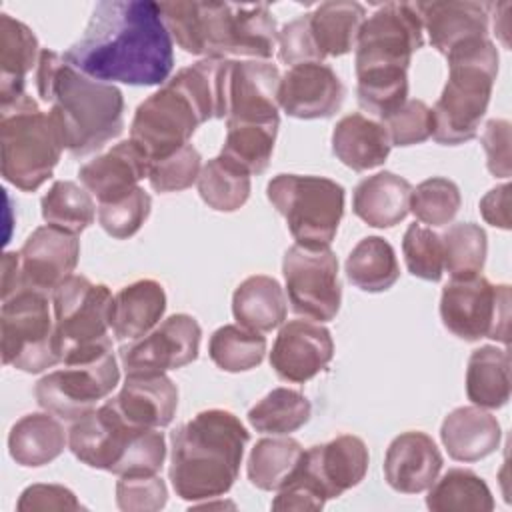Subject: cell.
Masks as SVG:
<instances>
[{
	"mask_svg": "<svg viewBox=\"0 0 512 512\" xmlns=\"http://www.w3.org/2000/svg\"><path fill=\"white\" fill-rule=\"evenodd\" d=\"M166 312V292L156 280H136L112 300L110 328L118 342L138 340L152 332Z\"/></svg>",
	"mask_w": 512,
	"mask_h": 512,
	"instance_id": "4316f807",
	"label": "cell"
},
{
	"mask_svg": "<svg viewBox=\"0 0 512 512\" xmlns=\"http://www.w3.org/2000/svg\"><path fill=\"white\" fill-rule=\"evenodd\" d=\"M202 170L200 152L192 144H184L176 152L150 162L148 182L156 192H180L198 182Z\"/></svg>",
	"mask_w": 512,
	"mask_h": 512,
	"instance_id": "c3c4849f",
	"label": "cell"
},
{
	"mask_svg": "<svg viewBox=\"0 0 512 512\" xmlns=\"http://www.w3.org/2000/svg\"><path fill=\"white\" fill-rule=\"evenodd\" d=\"M280 122H234L226 120V140L220 156L244 170L262 174L272 158Z\"/></svg>",
	"mask_w": 512,
	"mask_h": 512,
	"instance_id": "d590c367",
	"label": "cell"
},
{
	"mask_svg": "<svg viewBox=\"0 0 512 512\" xmlns=\"http://www.w3.org/2000/svg\"><path fill=\"white\" fill-rule=\"evenodd\" d=\"M112 292L86 276L72 274L52 292L54 344L60 362L108 342Z\"/></svg>",
	"mask_w": 512,
	"mask_h": 512,
	"instance_id": "7c38bea8",
	"label": "cell"
},
{
	"mask_svg": "<svg viewBox=\"0 0 512 512\" xmlns=\"http://www.w3.org/2000/svg\"><path fill=\"white\" fill-rule=\"evenodd\" d=\"M266 196L298 246L320 250L336 238L344 216V188L324 176L278 174L266 186Z\"/></svg>",
	"mask_w": 512,
	"mask_h": 512,
	"instance_id": "52a82bcc",
	"label": "cell"
},
{
	"mask_svg": "<svg viewBox=\"0 0 512 512\" xmlns=\"http://www.w3.org/2000/svg\"><path fill=\"white\" fill-rule=\"evenodd\" d=\"M208 354L224 372H246L262 364L266 338L240 324H224L212 332Z\"/></svg>",
	"mask_w": 512,
	"mask_h": 512,
	"instance_id": "b9f144b4",
	"label": "cell"
},
{
	"mask_svg": "<svg viewBox=\"0 0 512 512\" xmlns=\"http://www.w3.org/2000/svg\"><path fill=\"white\" fill-rule=\"evenodd\" d=\"M482 146L486 152V166L498 178L510 176V122L492 118L482 132Z\"/></svg>",
	"mask_w": 512,
	"mask_h": 512,
	"instance_id": "11a10c76",
	"label": "cell"
},
{
	"mask_svg": "<svg viewBox=\"0 0 512 512\" xmlns=\"http://www.w3.org/2000/svg\"><path fill=\"white\" fill-rule=\"evenodd\" d=\"M278 58L280 62L290 66L304 62H322V56L310 34L308 12L284 24L278 32Z\"/></svg>",
	"mask_w": 512,
	"mask_h": 512,
	"instance_id": "816d5d0a",
	"label": "cell"
},
{
	"mask_svg": "<svg viewBox=\"0 0 512 512\" xmlns=\"http://www.w3.org/2000/svg\"><path fill=\"white\" fill-rule=\"evenodd\" d=\"M194 38L198 56H248L268 60L278 44V28L264 2H196Z\"/></svg>",
	"mask_w": 512,
	"mask_h": 512,
	"instance_id": "ba28073f",
	"label": "cell"
},
{
	"mask_svg": "<svg viewBox=\"0 0 512 512\" xmlns=\"http://www.w3.org/2000/svg\"><path fill=\"white\" fill-rule=\"evenodd\" d=\"M368 460L370 456L364 440L354 434H342L326 444H316L304 450L300 468L330 500L342 496L364 480Z\"/></svg>",
	"mask_w": 512,
	"mask_h": 512,
	"instance_id": "ffe728a7",
	"label": "cell"
},
{
	"mask_svg": "<svg viewBox=\"0 0 512 512\" xmlns=\"http://www.w3.org/2000/svg\"><path fill=\"white\" fill-rule=\"evenodd\" d=\"M440 238L444 268L452 278H472L482 272L488 252V238L482 226L474 222H458Z\"/></svg>",
	"mask_w": 512,
	"mask_h": 512,
	"instance_id": "7bdbcfd3",
	"label": "cell"
},
{
	"mask_svg": "<svg viewBox=\"0 0 512 512\" xmlns=\"http://www.w3.org/2000/svg\"><path fill=\"white\" fill-rule=\"evenodd\" d=\"M250 440L244 424L228 410L198 412L172 432L168 478L182 500L224 496L236 482Z\"/></svg>",
	"mask_w": 512,
	"mask_h": 512,
	"instance_id": "3957f363",
	"label": "cell"
},
{
	"mask_svg": "<svg viewBox=\"0 0 512 512\" xmlns=\"http://www.w3.org/2000/svg\"><path fill=\"white\" fill-rule=\"evenodd\" d=\"M62 364V368L36 382L34 396L40 408L68 422L96 410V404L112 394L120 382V368L110 340L74 354Z\"/></svg>",
	"mask_w": 512,
	"mask_h": 512,
	"instance_id": "9c48e42d",
	"label": "cell"
},
{
	"mask_svg": "<svg viewBox=\"0 0 512 512\" xmlns=\"http://www.w3.org/2000/svg\"><path fill=\"white\" fill-rule=\"evenodd\" d=\"M132 426L164 428L178 406V388L166 374L126 376L122 390L108 400Z\"/></svg>",
	"mask_w": 512,
	"mask_h": 512,
	"instance_id": "d4e9b609",
	"label": "cell"
},
{
	"mask_svg": "<svg viewBox=\"0 0 512 512\" xmlns=\"http://www.w3.org/2000/svg\"><path fill=\"white\" fill-rule=\"evenodd\" d=\"M166 500L168 488L158 474H124L116 482V504L124 512H156Z\"/></svg>",
	"mask_w": 512,
	"mask_h": 512,
	"instance_id": "f907efd6",
	"label": "cell"
},
{
	"mask_svg": "<svg viewBox=\"0 0 512 512\" xmlns=\"http://www.w3.org/2000/svg\"><path fill=\"white\" fill-rule=\"evenodd\" d=\"M442 464L436 442L426 432L410 430L390 442L384 456V478L396 492L418 494L434 484Z\"/></svg>",
	"mask_w": 512,
	"mask_h": 512,
	"instance_id": "7402d4cb",
	"label": "cell"
},
{
	"mask_svg": "<svg viewBox=\"0 0 512 512\" xmlns=\"http://www.w3.org/2000/svg\"><path fill=\"white\" fill-rule=\"evenodd\" d=\"M348 280L364 292H384L400 278L394 248L380 236L362 238L346 258Z\"/></svg>",
	"mask_w": 512,
	"mask_h": 512,
	"instance_id": "e575fe53",
	"label": "cell"
},
{
	"mask_svg": "<svg viewBox=\"0 0 512 512\" xmlns=\"http://www.w3.org/2000/svg\"><path fill=\"white\" fill-rule=\"evenodd\" d=\"M20 270L24 288L54 292L72 276L80 258L76 234L54 226H38L20 248Z\"/></svg>",
	"mask_w": 512,
	"mask_h": 512,
	"instance_id": "d6986e66",
	"label": "cell"
},
{
	"mask_svg": "<svg viewBox=\"0 0 512 512\" xmlns=\"http://www.w3.org/2000/svg\"><path fill=\"white\" fill-rule=\"evenodd\" d=\"M204 122L208 120L196 100L172 76L138 104L130 124V140L140 146L150 162H156L190 144L192 134Z\"/></svg>",
	"mask_w": 512,
	"mask_h": 512,
	"instance_id": "4fadbf2b",
	"label": "cell"
},
{
	"mask_svg": "<svg viewBox=\"0 0 512 512\" xmlns=\"http://www.w3.org/2000/svg\"><path fill=\"white\" fill-rule=\"evenodd\" d=\"M466 394L474 406L496 410L510 400V354L506 348L480 346L468 358Z\"/></svg>",
	"mask_w": 512,
	"mask_h": 512,
	"instance_id": "836d02e7",
	"label": "cell"
},
{
	"mask_svg": "<svg viewBox=\"0 0 512 512\" xmlns=\"http://www.w3.org/2000/svg\"><path fill=\"white\" fill-rule=\"evenodd\" d=\"M334 356V340L326 326L310 320L286 322L270 352V366L284 382L304 384L320 374Z\"/></svg>",
	"mask_w": 512,
	"mask_h": 512,
	"instance_id": "ac0fdd59",
	"label": "cell"
},
{
	"mask_svg": "<svg viewBox=\"0 0 512 512\" xmlns=\"http://www.w3.org/2000/svg\"><path fill=\"white\" fill-rule=\"evenodd\" d=\"M76 494L60 484H32L22 490L16 510L34 512V510H82Z\"/></svg>",
	"mask_w": 512,
	"mask_h": 512,
	"instance_id": "db71d44e",
	"label": "cell"
},
{
	"mask_svg": "<svg viewBox=\"0 0 512 512\" xmlns=\"http://www.w3.org/2000/svg\"><path fill=\"white\" fill-rule=\"evenodd\" d=\"M422 20L410 2H388L368 16L358 32L356 74L406 70L412 54L424 44Z\"/></svg>",
	"mask_w": 512,
	"mask_h": 512,
	"instance_id": "5bb4252c",
	"label": "cell"
},
{
	"mask_svg": "<svg viewBox=\"0 0 512 512\" xmlns=\"http://www.w3.org/2000/svg\"><path fill=\"white\" fill-rule=\"evenodd\" d=\"M0 352L2 364L28 374H38L60 364L48 294L22 288L2 300Z\"/></svg>",
	"mask_w": 512,
	"mask_h": 512,
	"instance_id": "30bf717a",
	"label": "cell"
},
{
	"mask_svg": "<svg viewBox=\"0 0 512 512\" xmlns=\"http://www.w3.org/2000/svg\"><path fill=\"white\" fill-rule=\"evenodd\" d=\"M38 38L20 20L0 14V106L14 102L26 90L28 72L38 66Z\"/></svg>",
	"mask_w": 512,
	"mask_h": 512,
	"instance_id": "f546056e",
	"label": "cell"
},
{
	"mask_svg": "<svg viewBox=\"0 0 512 512\" xmlns=\"http://www.w3.org/2000/svg\"><path fill=\"white\" fill-rule=\"evenodd\" d=\"M150 160L132 140L118 142L108 152L86 162L80 170L82 186L98 198L100 204L112 202L128 194L138 186L142 178H148Z\"/></svg>",
	"mask_w": 512,
	"mask_h": 512,
	"instance_id": "cb8c5ba5",
	"label": "cell"
},
{
	"mask_svg": "<svg viewBox=\"0 0 512 512\" xmlns=\"http://www.w3.org/2000/svg\"><path fill=\"white\" fill-rule=\"evenodd\" d=\"M392 146H412L428 140L434 132L432 108L422 100H406L382 120Z\"/></svg>",
	"mask_w": 512,
	"mask_h": 512,
	"instance_id": "681fc988",
	"label": "cell"
},
{
	"mask_svg": "<svg viewBox=\"0 0 512 512\" xmlns=\"http://www.w3.org/2000/svg\"><path fill=\"white\" fill-rule=\"evenodd\" d=\"M426 506L434 512H490L494 498L476 472L452 468L428 488Z\"/></svg>",
	"mask_w": 512,
	"mask_h": 512,
	"instance_id": "74e56055",
	"label": "cell"
},
{
	"mask_svg": "<svg viewBox=\"0 0 512 512\" xmlns=\"http://www.w3.org/2000/svg\"><path fill=\"white\" fill-rule=\"evenodd\" d=\"M326 496L320 486L302 472L300 464L296 472L278 488L276 498L272 500V510H322L326 504Z\"/></svg>",
	"mask_w": 512,
	"mask_h": 512,
	"instance_id": "f5cc1de1",
	"label": "cell"
},
{
	"mask_svg": "<svg viewBox=\"0 0 512 512\" xmlns=\"http://www.w3.org/2000/svg\"><path fill=\"white\" fill-rule=\"evenodd\" d=\"M64 60L100 82L156 86L174 68L172 36L152 0H104Z\"/></svg>",
	"mask_w": 512,
	"mask_h": 512,
	"instance_id": "6da1fadb",
	"label": "cell"
},
{
	"mask_svg": "<svg viewBox=\"0 0 512 512\" xmlns=\"http://www.w3.org/2000/svg\"><path fill=\"white\" fill-rule=\"evenodd\" d=\"M346 96L338 74L324 62H304L290 66L280 76L278 108L300 120L334 116Z\"/></svg>",
	"mask_w": 512,
	"mask_h": 512,
	"instance_id": "e0dca14e",
	"label": "cell"
},
{
	"mask_svg": "<svg viewBox=\"0 0 512 512\" xmlns=\"http://www.w3.org/2000/svg\"><path fill=\"white\" fill-rule=\"evenodd\" d=\"M480 214L488 224L496 228H502V230L510 228V184L508 182L492 188L480 200Z\"/></svg>",
	"mask_w": 512,
	"mask_h": 512,
	"instance_id": "9f6ffc18",
	"label": "cell"
},
{
	"mask_svg": "<svg viewBox=\"0 0 512 512\" xmlns=\"http://www.w3.org/2000/svg\"><path fill=\"white\" fill-rule=\"evenodd\" d=\"M502 430L490 412L480 406L454 408L440 426V440L452 460L476 462L494 454Z\"/></svg>",
	"mask_w": 512,
	"mask_h": 512,
	"instance_id": "484cf974",
	"label": "cell"
},
{
	"mask_svg": "<svg viewBox=\"0 0 512 512\" xmlns=\"http://www.w3.org/2000/svg\"><path fill=\"white\" fill-rule=\"evenodd\" d=\"M440 318L454 336L476 342L510 340V286L492 284L486 276L452 278L440 296Z\"/></svg>",
	"mask_w": 512,
	"mask_h": 512,
	"instance_id": "8fae6325",
	"label": "cell"
},
{
	"mask_svg": "<svg viewBox=\"0 0 512 512\" xmlns=\"http://www.w3.org/2000/svg\"><path fill=\"white\" fill-rule=\"evenodd\" d=\"M152 208L150 194L136 186L118 200L104 202L98 206V222L104 232L116 240H126L134 236L142 224L148 220Z\"/></svg>",
	"mask_w": 512,
	"mask_h": 512,
	"instance_id": "bcb514c9",
	"label": "cell"
},
{
	"mask_svg": "<svg viewBox=\"0 0 512 512\" xmlns=\"http://www.w3.org/2000/svg\"><path fill=\"white\" fill-rule=\"evenodd\" d=\"M66 448V432L58 416L32 412L22 416L8 434V452L20 466L38 468L56 460Z\"/></svg>",
	"mask_w": 512,
	"mask_h": 512,
	"instance_id": "1f68e13d",
	"label": "cell"
},
{
	"mask_svg": "<svg viewBox=\"0 0 512 512\" xmlns=\"http://www.w3.org/2000/svg\"><path fill=\"white\" fill-rule=\"evenodd\" d=\"M430 44L444 56L452 50L488 38V18L492 4L470 0H440L414 4Z\"/></svg>",
	"mask_w": 512,
	"mask_h": 512,
	"instance_id": "44dd1931",
	"label": "cell"
},
{
	"mask_svg": "<svg viewBox=\"0 0 512 512\" xmlns=\"http://www.w3.org/2000/svg\"><path fill=\"white\" fill-rule=\"evenodd\" d=\"M356 96L362 110L384 120L408 100L406 70H374L356 74Z\"/></svg>",
	"mask_w": 512,
	"mask_h": 512,
	"instance_id": "ee69618b",
	"label": "cell"
},
{
	"mask_svg": "<svg viewBox=\"0 0 512 512\" xmlns=\"http://www.w3.org/2000/svg\"><path fill=\"white\" fill-rule=\"evenodd\" d=\"M36 88L50 104L64 148L72 156H86L104 148L124 130V96L108 82L94 80L44 48L36 68Z\"/></svg>",
	"mask_w": 512,
	"mask_h": 512,
	"instance_id": "7a4b0ae2",
	"label": "cell"
},
{
	"mask_svg": "<svg viewBox=\"0 0 512 512\" xmlns=\"http://www.w3.org/2000/svg\"><path fill=\"white\" fill-rule=\"evenodd\" d=\"M202 328L190 314H172L146 336L120 348L126 376H152L182 368L198 358Z\"/></svg>",
	"mask_w": 512,
	"mask_h": 512,
	"instance_id": "2e32d148",
	"label": "cell"
},
{
	"mask_svg": "<svg viewBox=\"0 0 512 512\" xmlns=\"http://www.w3.org/2000/svg\"><path fill=\"white\" fill-rule=\"evenodd\" d=\"M446 58L448 80L432 108V138L456 146L478 134L498 74V48L490 38H482L452 50Z\"/></svg>",
	"mask_w": 512,
	"mask_h": 512,
	"instance_id": "277c9868",
	"label": "cell"
},
{
	"mask_svg": "<svg viewBox=\"0 0 512 512\" xmlns=\"http://www.w3.org/2000/svg\"><path fill=\"white\" fill-rule=\"evenodd\" d=\"M366 20V10L358 2H322L308 12L312 40L322 56H344L358 40V32Z\"/></svg>",
	"mask_w": 512,
	"mask_h": 512,
	"instance_id": "d6a6232c",
	"label": "cell"
},
{
	"mask_svg": "<svg viewBox=\"0 0 512 512\" xmlns=\"http://www.w3.org/2000/svg\"><path fill=\"white\" fill-rule=\"evenodd\" d=\"M402 252L406 268L412 276L438 282L444 270L442 238L432 228L422 224H410L402 238Z\"/></svg>",
	"mask_w": 512,
	"mask_h": 512,
	"instance_id": "7dc6e473",
	"label": "cell"
},
{
	"mask_svg": "<svg viewBox=\"0 0 512 512\" xmlns=\"http://www.w3.org/2000/svg\"><path fill=\"white\" fill-rule=\"evenodd\" d=\"M40 208L48 226L76 236L96 218V206L90 192L72 180H56L42 196Z\"/></svg>",
	"mask_w": 512,
	"mask_h": 512,
	"instance_id": "ab89813d",
	"label": "cell"
},
{
	"mask_svg": "<svg viewBox=\"0 0 512 512\" xmlns=\"http://www.w3.org/2000/svg\"><path fill=\"white\" fill-rule=\"evenodd\" d=\"M64 150L50 112L26 92L0 106V172L12 186L34 192L54 172Z\"/></svg>",
	"mask_w": 512,
	"mask_h": 512,
	"instance_id": "8992f818",
	"label": "cell"
},
{
	"mask_svg": "<svg viewBox=\"0 0 512 512\" xmlns=\"http://www.w3.org/2000/svg\"><path fill=\"white\" fill-rule=\"evenodd\" d=\"M304 448L290 436L262 438L248 456V480L266 492L278 490L298 468Z\"/></svg>",
	"mask_w": 512,
	"mask_h": 512,
	"instance_id": "8d00e7d4",
	"label": "cell"
},
{
	"mask_svg": "<svg viewBox=\"0 0 512 512\" xmlns=\"http://www.w3.org/2000/svg\"><path fill=\"white\" fill-rule=\"evenodd\" d=\"M198 194L216 212H236L250 196V174L224 156L210 158L200 170Z\"/></svg>",
	"mask_w": 512,
	"mask_h": 512,
	"instance_id": "60d3db41",
	"label": "cell"
},
{
	"mask_svg": "<svg viewBox=\"0 0 512 512\" xmlns=\"http://www.w3.org/2000/svg\"><path fill=\"white\" fill-rule=\"evenodd\" d=\"M22 288H24V282H22V270H20V254L6 252L2 256V300L10 298Z\"/></svg>",
	"mask_w": 512,
	"mask_h": 512,
	"instance_id": "6f0895ef",
	"label": "cell"
},
{
	"mask_svg": "<svg viewBox=\"0 0 512 512\" xmlns=\"http://www.w3.org/2000/svg\"><path fill=\"white\" fill-rule=\"evenodd\" d=\"M288 302L294 314L308 320L330 322L342 302L338 258L330 248L290 246L282 260Z\"/></svg>",
	"mask_w": 512,
	"mask_h": 512,
	"instance_id": "9a60e30c",
	"label": "cell"
},
{
	"mask_svg": "<svg viewBox=\"0 0 512 512\" xmlns=\"http://www.w3.org/2000/svg\"><path fill=\"white\" fill-rule=\"evenodd\" d=\"M412 186L394 172H378L358 182L352 194V212L374 228H392L410 212Z\"/></svg>",
	"mask_w": 512,
	"mask_h": 512,
	"instance_id": "f1b7e54d",
	"label": "cell"
},
{
	"mask_svg": "<svg viewBox=\"0 0 512 512\" xmlns=\"http://www.w3.org/2000/svg\"><path fill=\"white\" fill-rule=\"evenodd\" d=\"M278 86L280 72L276 64L258 60H234L230 76V106L226 120L280 122Z\"/></svg>",
	"mask_w": 512,
	"mask_h": 512,
	"instance_id": "603a6c76",
	"label": "cell"
},
{
	"mask_svg": "<svg viewBox=\"0 0 512 512\" xmlns=\"http://www.w3.org/2000/svg\"><path fill=\"white\" fill-rule=\"evenodd\" d=\"M390 148L392 144L384 124L360 112L346 114L332 130L334 156L354 172L372 170L384 164Z\"/></svg>",
	"mask_w": 512,
	"mask_h": 512,
	"instance_id": "83f0119b",
	"label": "cell"
},
{
	"mask_svg": "<svg viewBox=\"0 0 512 512\" xmlns=\"http://www.w3.org/2000/svg\"><path fill=\"white\" fill-rule=\"evenodd\" d=\"M68 446L86 466L116 476L158 474L166 458L164 434L158 428L128 424L108 400L74 420Z\"/></svg>",
	"mask_w": 512,
	"mask_h": 512,
	"instance_id": "5b68a950",
	"label": "cell"
},
{
	"mask_svg": "<svg viewBox=\"0 0 512 512\" xmlns=\"http://www.w3.org/2000/svg\"><path fill=\"white\" fill-rule=\"evenodd\" d=\"M288 302L280 282L266 274L248 276L232 296V314L244 328L272 332L284 324Z\"/></svg>",
	"mask_w": 512,
	"mask_h": 512,
	"instance_id": "4dcf8cb0",
	"label": "cell"
},
{
	"mask_svg": "<svg viewBox=\"0 0 512 512\" xmlns=\"http://www.w3.org/2000/svg\"><path fill=\"white\" fill-rule=\"evenodd\" d=\"M312 414L310 400L292 388H274L248 410V422L264 434H290L302 428Z\"/></svg>",
	"mask_w": 512,
	"mask_h": 512,
	"instance_id": "f35d334b",
	"label": "cell"
},
{
	"mask_svg": "<svg viewBox=\"0 0 512 512\" xmlns=\"http://www.w3.org/2000/svg\"><path fill=\"white\" fill-rule=\"evenodd\" d=\"M462 206L458 186L442 176H432L412 188L410 212L416 220L430 226H446Z\"/></svg>",
	"mask_w": 512,
	"mask_h": 512,
	"instance_id": "f6af8a7d",
	"label": "cell"
}]
</instances>
